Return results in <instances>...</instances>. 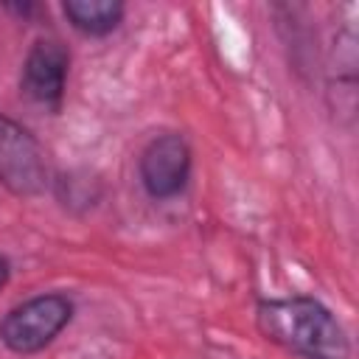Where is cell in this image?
Masks as SVG:
<instances>
[{
    "instance_id": "cell-1",
    "label": "cell",
    "mask_w": 359,
    "mask_h": 359,
    "mask_svg": "<svg viewBox=\"0 0 359 359\" xmlns=\"http://www.w3.org/2000/svg\"><path fill=\"white\" fill-rule=\"evenodd\" d=\"M255 325L272 345L300 359H351V339L342 323L317 297H261Z\"/></svg>"
},
{
    "instance_id": "cell-2",
    "label": "cell",
    "mask_w": 359,
    "mask_h": 359,
    "mask_svg": "<svg viewBox=\"0 0 359 359\" xmlns=\"http://www.w3.org/2000/svg\"><path fill=\"white\" fill-rule=\"evenodd\" d=\"M73 300L65 292H42L11 306L0 320V342L20 356L45 351L73 320Z\"/></svg>"
},
{
    "instance_id": "cell-3",
    "label": "cell",
    "mask_w": 359,
    "mask_h": 359,
    "mask_svg": "<svg viewBox=\"0 0 359 359\" xmlns=\"http://www.w3.org/2000/svg\"><path fill=\"white\" fill-rule=\"evenodd\" d=\"M0 182L14 196H39L50 185V171L39 140L14 118L0 112Z\"/></svg>"
},
{
    "instance_id": "cell-4",
    "label": "cell",
    "mask_w": 359,
    "mask_h": 359,
    "mask_svg": "<svg viewBox=\"0 0 359 359\" xmlns=\"http://www.w3.org/2000/svg\"><path fill=\"white\" fill-rule=\"evenodd\" d=\"M194 154L182 132H160L154 135L137 157V177L143 191L157 199H174L180 196L191 182Z\"/></svg>"
},
{
    "instance_id": "cell-5",
    "label": "cell",
    "mask_w": 359,
    "mask_h": 359,
    "mask_svg": "<svg viewBox=\"0 0 359 359\" xmlns=\"http://www.w3.org/2000/svg\"><path fill=\"white\" fill-rule=\"evenodd\" d=\"M67 73H70L67 48L59 39L39 36L22 59L20 90L28 101L50 112H59L65 101V90H67Z\"/></svg>"
},
{
    "instance_id": "cell-6",
    "label": "cell",
    "mask_w": 359,
    "mask_h": 359,
    "mask_svg": "<svg viewBox=\"0 0 359 359\" xmlns=\"http://www.w3.org/2000/svg\"><path fill=\"white\" fill-rule=\"evenodd\" d=\"M62 14L79 34L107 36L121 25L126 6L121 0H67L62 3Z\"/></svg>"
},
{
    "instance_id": "cell-7",
    "label": "cell",
    "mask_w": 359,
    "mask_h": 359,
    "mask_svg": "<svg viewBox=\"0 0 359 359\" xmlns=\"http://www.w3.org/2000/svg\"><path fill=\"white\" fill-rule=\"evenodd\" d=\"M3 8H6V11H11V14H17V17H22V20H28L34 11H39V6H36V3H6Z\"/></svg>"
},
{
    "instance_id": "cell-8",
    "label": "cell",
    "mask_w": 359,
    "mask_h": 359,
    "mask_svg": "<svg viewBox=\"0 0 359 359\" xmlns=\"http://www.w3.org/2000/svg\"><path fill=\"white\" fill-rule=\"evenodd\" d=\"M8 278H11V264H8V258L0 252V289L8 283Z\"/></svg>"
}]
</instances>
